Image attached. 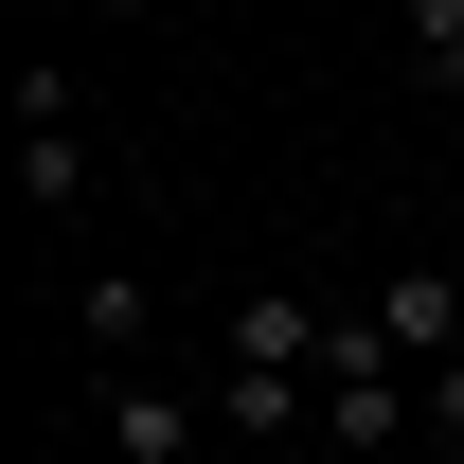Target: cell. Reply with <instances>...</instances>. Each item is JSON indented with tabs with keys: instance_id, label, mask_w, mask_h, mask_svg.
<instances>
[{
	"instance_id": "6da1fadb",
	"label": "cell",
	"mask_w": 464,
	"mask_h": 464,
	"mask_svg": "<svg viewBox=\"0 0 464 464\" xmlns=\"http://www.w3.org/2000/svg\"><path fill=\"white\" fill-rule=\"evenodd\" d=\"M322 447L340 464H411L429 447V375L375 340V304H340V340H322Z\"/></svg>"
},
{
	"instance_id": "7a4b0ae2",
	"label": "cell",
	"mask_w": 464,
	"mask_h": 464,
	"mask_svg": "<svg viewBox=\"0 0 464 464\" xmlns=\"http://www.w3.org/2000/svg\"><path fill=\"white\" fill-rule=\"evenodd\" d=\"M215 393L197 375H108V464H215Z\"/></svg>"
},
{
	"instance_id": "3957f363",
	"label": "cell",
	"mask_w": 464,
	"mask_h": 464,
	"mask_svg": "<svg viewBox=\"0 0 464 464\" xmlns=\"http://www.w3.org/2000/svg\"><path fill=\"white\" fill-rule=\"evenodd\" d=\"M18 197L54 232H90V143H72V90L54 72H18Z\"/></svg>"
},
{
	"instance_id": "277c9868",
	"label": "cell",
	"mask_w": 464,
	"mask_h": 464,
	"mask_svg": "<svg viewBox=\"0 0 464 464\" xmlns=\"http://www.w3.org/2000/svg\"><path fill=\"white\" fill-rule=\"evenodd\" d=\"M72 340L108 357V375H143V340H161V286H143V268H125V250H108V268L72 286Z\"/></svg>"
},
{
	"instance_id": "5b68a950",
	"label": "cell",
	"mask_w": 464,
	"mask_h": 464,
	"mask_svg": "<svg viewBox=\"0 0 464 464\" xmlns=\"http://www.w3.org/2000/svg\"><path fill=\"white\" fill-rule=\"evenodd\" d=\"M375 340H393L411 375H429V357H464V268H393V286H375Z\"/></svg>"
},
{
	"instance_id": "8992f818",
	"label": "cell",
	"mask_w": 464,
	"mask_h": 464,
	"mask_svg": "<svg viewBox=\"0 0 464 464\" xmlns=\"http://www.w3.org/2000/svg\"><path fill=\"white\" fill-rule=\"evenodd\" d=\"M393 18H411V72H429V90L464 108V0H393Z\"/></svg>"
},
{
	"instance_id": "52a82bcc",
	"label": "cell",
	"mask_w": 464,
	"mask_h": 464,
	"mask_svg": "<svg viewBox=\"0 0 464 464\" xmlns=\"http://www.w3.org/2000/svg\"><path fill=\"white\" fill-rule=\"evenodd\" d=\"M429 447H464V357H429Z\"/></svg>"
},
{
	"instance_id": "ba28073f",
	"label": "cell",
	"mask_w": 464,
	"mask_h": 464,
	"mask_svg": "<svg viewBox=\"0 0 464 464\" xmlns=\"http://www.w3.org/2000/svg\"><path fill=\"white\" fill-rule=\"evenodd\" d=\"M108 18H143V0H108Z\"/></svg>"
},
{
	"instance_id": "9c48e42d",
	"label": "cell",
	"mask_w": 464,
	"mask_h": 464,
	"mask_svg": "<svg viewBox=\"0 0 464 464\" xmlns=\"http://www.w3.org/2000/svg\"><path fill=\"white\" fill-rule=\"evenodd\" d=\"M215 464H250V447H215Z\"/></svg>"
}]
</instances>
